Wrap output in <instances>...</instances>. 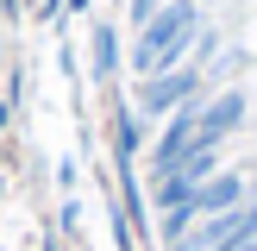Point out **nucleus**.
Returning a JSON list of instances; mask_svg holds the SVG:
<instances>
[{
    "label": "nucleus",
    "mask_w": 257,
    "mask_h": 251,
    "mask_svg": "<svg viewBox=\"0 0 257 251\" xmlns=\"http://www.w3.org/2000/svg\"><path fill=\"white\" fill-rule=\"evenodd\" d=\"M245 201H251V182H245L238 170H220L213 182L195 188V201H188V207H195V220H220V213H238Z\"/></svg>",
    "instance_id": "5"
},
{
    "label": "nucleus",
    "mask_w": 257,
    "mask_h": 251,
    "mask_svg": "<svg viewBox=\"0 0 257 251\" xmlns=\"http://www.w3.org/2000/svg\"><path fill=\"white\" fill-rule=\"evenodd\" d=\"M245 251H257V245H245Z\"/></svg>",
    "instance_id": "8"
},
{
    "label": "nucleus",
    "mask_w": 257,
    "mask_h": 251,
    "mask_svg": "<svg viewBox=\"0 0 257 251\" xmlns=\"http://www.w3.org/2000/svg\"><path fill=\"white\" fill-rule=\"evenodd\" d=\"M213 176H220V151H188L182 163L157 170L151 201H157L163 213H176V207H188V201H195V188H201V182H213Z\"/></svg>",
    "instance_id": "2"
},
{
    "label": "nucleus",
    "mask_w": 257,
    "mask_h": 251,
    "mask_svg": "<svg viewBox=\"0 0 257 251\" xmlns=\"http://www.w3.org/2000/svg\"><path fill=\"white\" fill-rule=\"evenodd\" d=\"M113 69H119V38H113V25H100L94 32V75L107 82Z\"/></svg>",
    "instance_id": "6"
},
{
    "label": "nucleus",
    "mask_w": 257,
    "mask_h": 251,
    "mask_svg": "<svg viewBox=\"0 0 257 251\" xmlns=\"http://www.w3.org/2000/svg\"><path fill=\"white\" fill-rule=\"evenodd\" d=\"M201 88H207V75H201L195 63H176V69L151 75V82L138 88V107H145V113H176L182 100H195Z\"/></svg>",
    "instance_id": "3"
},
{
    "label": "nucleus",
    "mask_w": 257,
    "mask_h": 251,
    "mask_svg": "<svg viewBox=\"0 0 257 251\" xmlns=\"http://www.w3.org/2000/svg\"><path fill=\"white\" fill-rule=\"evenodd\" d=\"M163 13V0H132V25H151Z\"/></svg>",
    "instance_id": "7"
},
{
    "label": "nucleus",
    "mask_w": 257,
    "mask_h": 251,
    "mask_svg": "<svg viewBox=\"0 0 257 251\" xmlns=\"http://www.w3.org/2000/svg\"><path fill=\"white\" fill-rule=\"evenodd\" d=\"M195 38H201V0H163V13L151 25H138V38H132V69L145 82L176 69V63H188Z\"/></svg>",
    "instance_id": "1"
},
{
    "label": "nucleus",
    "mask_w": 257,
    "mask_h": 251,
    "mask_svg": "<svg viewBox=\"0 0 257 251\" xmlns=\"http://www.w3.org/2000/svg\"><path fill=\"white\" fill-rule=\"evenodd\" d=\"M238 126H245V94H238V88H220V94H207V107H201L195 145L201 151H220V138H232Z\"/></svg>",
    "instance_id": "4"
}]
</instances>
